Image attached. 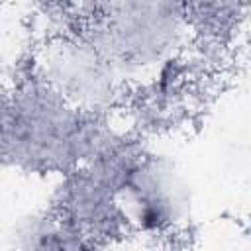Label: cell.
<instances>
[{
  "label": "cell",
  "mask_w": 251,
  "mask_h": 251,
  "mask_svg": "<svg viewBox=\"0 0 251 251\" xmlns=\"http://www.w3.org/2000/svg\"><path fill=\"white\" fill-rule=\"evenodd\" d=\"M20 251H86L80 231L59 218H35L20 233Z\"/></svg>",
  "instance_id": "1"
}]
</instances>
